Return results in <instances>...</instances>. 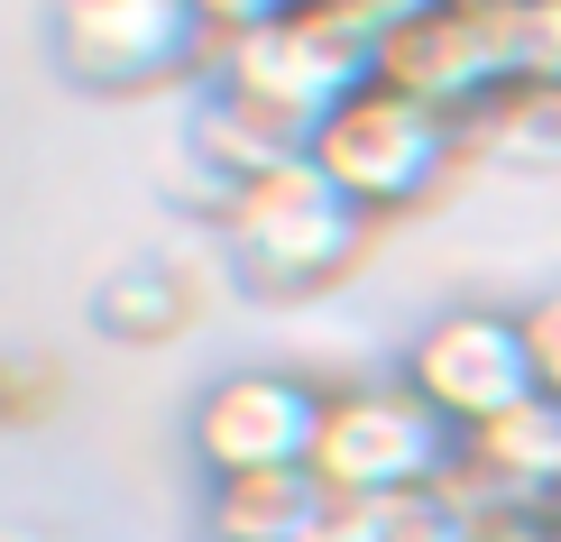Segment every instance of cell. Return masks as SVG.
Segmentation results:
<instances>
[{"label": "cell", "instance_id": "1", "mask_svg": "<svg viewBox=\"0 0 561 542\" xmlns=\"http://www.w3.org/2000/svg\"><path fill=\"white\" fill-rule=\"evenodd\" d=\"M213 240H221V276L240 295H259V303H313V295H332L341 276L368 267L378 221H368V211L304 157V166L249 184L240 211H230Z\"/></svg>", "mask_w": 561, "mask_h": 542}, {"label": "cell", "instance_id": "2", "mask_svg": "<svg viewBox=\"0 0 561 542\" xmlns=\"http://www.w3.org/2000/svg\"><path fill=\"white\" fill-rule=\"evenodd\" d=\"M46 56L92 102H138V92L213 83L221 28L194 0H46Z\"/></svg>", "mask_w": 561, "mask_h": 542}, {"label": "cell", "instance_id": "3", "mask_svg": "<svg viewBox=\"0 0 561 542\" xmlns=\"http://www.w3.org/2000/svg\"><path fill=\"white\" fill-rule=\"evenodd\" d=\"M460 157H470V120H451V111L414 102V92H396V83L350 92L332 120L313 129V166L332 175L368 221L414 211L442 175L460 166Z\"/></svg>", "mask_w": 561, "mask_h": 542}, {"label": "cell", "instance_id": "4", "mask_svg": "<svg viewBox=\"0 0 561 542\" xmlns=\"http://www.w3.org/2000/svg\"><path fill=\"white\" fill-rule=\"evenodd\" d=\"M378 83L479 129L525 83V0H424L378 37Z\"/></svg>", "mask_w": 561, "mask_h": 542}, {"label": "cell", "instance_id": "5", "mask_svg": "<svg viewBox=\"0 0 561 542\" xmlns=\"http://www.w3.org/2000/svg\"><path fill=\"white\" fill-rule=\"evenodd\" d=\"M213 83L286 111V120H304V129H322L350 92L378 83V28H368L350 0H304V10L267 19V28L230 37L221 65H213Z\"/></svg>", "mask_w": 561, "mask_h": 542}, {"label": "cell", "instance_id": "6", "mask_svg": "<svg viewBox=\"0 0 561 542\" xmlns=\"http://www.w3.org/2000/svg\"><path fill=\"white\" fill-rule=\"evenodd\" d=\"M313 478L332 487V497H359V506H414V497H433V487L460 478V433L405 387V377H396V387H350V395H332V414H322Z\"/></svg>", "mask_w": 561, "mask_h": 542}, {"label": "cell", "instance_id": "7", "mask_svg": "<svg viewBox=\"0 0 561 542\" xmlns=\"http://www.w3.org/2000/svg\"><path fill=\"white\" fill-rule=\"evenodd\" d=\"M322 414H332V387H313V377L295 368H230L221 387L194 395V414H184V441H194L203 478H295V469H313L322 451Z\"/></svg>", "mask_w": 561, "mask_h": 542}, {"label": "cell", "instance_id": "8", "mask_svg": "<svg viewBox=\"0 0 561 542\" xmlns=\"http://www.w3.org/2000/svg\"><path fill=\"white\" fill-rule=\"evenodd\" d=\"M396 377H405V387L424 395L460 441L488 433V423H506V414H525L534 395H543V387H534L525 322L497 313V303H451V313H433L424 332L405 341Z\"/></svg>", "mask_w": 561, "mask_h": 542}, {"label": "cell", "instance_id": "9", "mask_svg": "<svg viewBox=\"0 0 561 542\" xmlns=\"http://www.w3.org/2000/svg\"><path fill=\"white\" fill-rule=\"evenodd\" d=\"M213 286H221V267H203L194 249H138L92 286V332L121 349H167L203 322Z\"/></svg>", "mask_w": 561, "mask_h": 542}, {"label": "cell", "instance_id": "10", "mask_svg": "<svg viewBox=\"0 0 561 542\" xmlns=\"http://www.w3.org/2000/svg\"><path fill=\"white\" fill-rule=\"evenodd\" d=\"M184 148H194L203 166H221L249 194V184L304 166V157H313V129L286 120V111H267V102H249V92H230V83H213L194 102V120H184Z\"/></svg>", "mask_w": 561, "mask_h": 542}, {"label": "cell", "instance_id": "11", "mask_svg": "<svg viewBox=\"0 0 561 542\" xmlns=\"http://www.w3.org/2000/svg\"><path fill=\"white\" fill-rule=\"evenodd\" d=\"M332 515V487L313 469L295 478H221L213 487V533L221 542H313Z\"/></svg>", "mask_w": 561, "mask_h": 542}, {"label": "cell", "instance_id": "12", "mask_svg": "<svg viewBox=\"0 0 561 542\" xmlns=\"http://www.w3.org/2000/svg\"><path fill=\"white\" fill-rule=\"evenodd\" d=\"M470 148H497V157H516V166H561V83H516L470 129Z\"/></svg>", "mask_w": 561, "mask_h": 542}, {"label": "cell", "instance_id": "13", "mask_svg": "<svg viewBox=\"0 0 561 542\" xmlns=\"http://www.w3.org/2000/svg\"><path fill=\"white\" fill-rule=\"evenodd\" d=\"M46 405H56V368L28 359V349H0V433L10 423H37Z\"/></svg>", "mask_w": 561, "mask_h": 542}, {"label": "cell", "instance_id": "14", "mask_svg": "<svg viewBox=\"0 0 561 542\" xmlns=\"http://www.w3.org/2000/svg\"><path fill=\"white\" fill-rule=\"evenodd\" d=\"M516 322H525V349H534V387L561 405V286H552V295H534Z\"/></svg>", "mask_w": 561, "mask_h": 542}, {"label": "cell", "instance_id": "15", "mask_svg": "<svg viewBox=\"0 0 561 542\" xmlns=\"http://www.w3.org/2000/svg\"><path fill=\"white\" fill-rule=\"evenodd\" d=\"M203 19L221 28V46L230 37H249V28H267V19H286V10H304V0H194Z\"/></svg>", "mask_w": 561, "mask_h": 542}, {"label": "cell", "instance_id": "16", "mask_svg": "<svg viewBox=\"0 0 561 542\" xmlns=\"http://www.w3.org/2000/svg\"><path fill=\"white\" fill-rule=\"evenodd\" d=\"M0 542H56V533H37V524H0Z\"/></svg>", "mask_w": 561, "mask_h": 542}]
</instances>
